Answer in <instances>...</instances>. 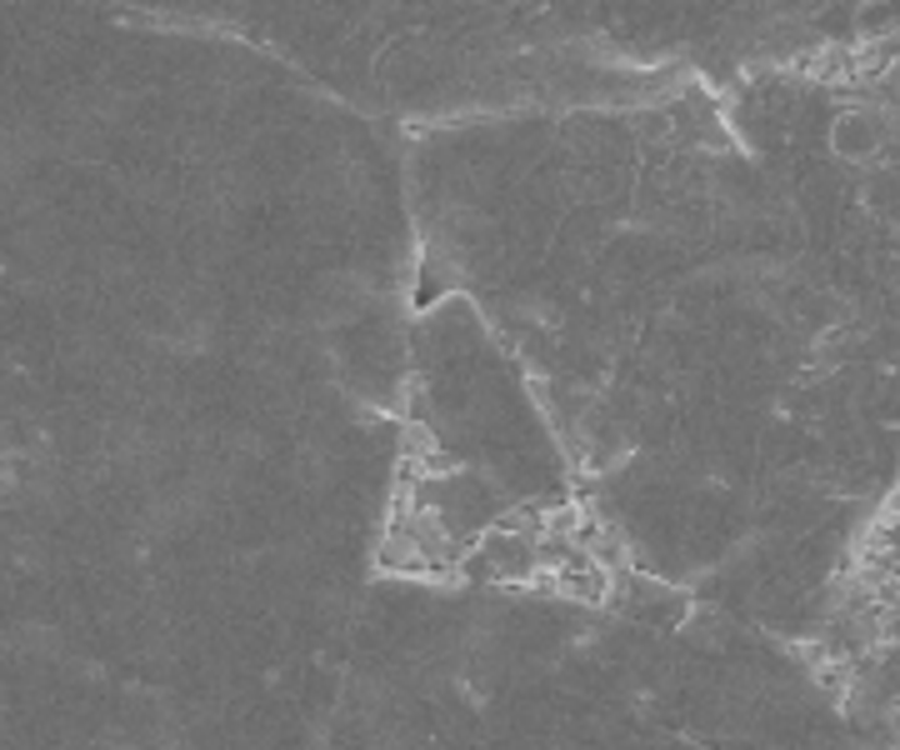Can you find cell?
I'll use <instances>...</instances> for the list:
<instances>
[{
	"label": "cell",
	"mask_w": 900,
	"mask_h": 750,
	"mask_svg": "<svg viewBox=\"0 0 900 750\" xmlns=\"http://www.w3.org/2000/svg\"><path fill=\"white\" fill-rule=\"evenodd\" d=\"M890 136H896V121H890V111H876V106H851V111H840L836 125H830L836 156L855 160V165H871V160L886 156Z\"/></svg>",
	"instance_id": "1"
}]
</instances>
